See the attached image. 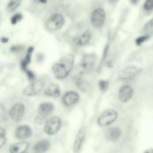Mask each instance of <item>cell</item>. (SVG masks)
Listing matches in <instances>:
<instances>
[{"label":"cell","mask_w":153,"mask_h":153,"mask_svg":"<svg viewBox=\"0 0 153 153\" xmlns=\"http://www.w3.org/2000/svg\"><path fill=\"white\" fill-rule=\"evenodd\" d=\"M74 61V57L71 54H66L61 58L52 68L55 77L58 79L65 78L73 68Z\"/></svg>","instance_id":"obj_1"},{"label":"cell","mask_w":153,"mask_h":153,"mask_svg":"<svg viewBox=\"0 0 153 153\" xmlns=\"http://www.w3.org/2000/svg\"><path fill=\"white\" fill-rule=\"evenodd\" d=\"M54 106L49 102H44L40 104L37 109V115L35 121L39 124H42L47 120L48 117L52 113Z\"/></svg>","instance_id":"obj_2"},{"label":"cell","mask_w":153,"mask_h":153,"mask_svg":"<svg viewBox=\"0 0 153 153\" xmlns=\"http://www.w3.org/2000/svg\"><path fill=\"white\" fill-rule=\"evenodd\" d=\"M142 69L134 65H129L120 70L117 77L120 80H126L131 78L141 73Z\"/></svg>","instance_id":"obj_3"},{"label":"cell","mask_w":153,"mask_h":153,"mask_svg":"<svg viewBox=\"0 0 153 153\" xmlns=\"http://www.w3.org/2000/svg\"><path fill=\"white\" fill-rule=\"evenodd\" d=\"M45 81L42 79H36L26 87L24 90V94L27 96L35 95L40 92L44 87Z\"/></svg>","instance_id":"obj_4"},{"label":"cell","mask_w":153,"mask_h":153,"mask_svg":"<svg viewBox=\"0 0 153 153\" xmlns=\"http://www.w3.org/2000/svg\"><path fill=\"white\" fill-rule=\"evenodd\" d=\"M117 117V114L115 111L109 109L103 112L99 116L97 123L100 126H106L114 121Z\"/></svg>","instance_id":"obj_5"},{"label":"cell","mask_w":153,"mask_h":153,"mask_svg":"<svg viewBox=\"0 0 153 153\" xmlns=\"http://www.w3.org/2000/svg\"><path fill=\"white\" fill-rule=\"evenodd\" d=\"M64 22V17L61 14L55 13L48 18L46 22V26L49 30H55L61 28Z\"/></svg>","instance_id":"obj_6"},{"label":"cell","mask_w":153,"mask_h":153,"mask_svg":"<svg viewBox=\"0 0 153 153\" xmlns=\"http://www.w3.org/2000/svg\"><path fill=\"white\" fill-rule=\"evenodd\" d=\"M24 104L21 102L14 104L11 108L9 112L10 118L13 121L18 122L22 118L25 111Z\"/></svg>","instance_id":"obj_7"},{"label":"cell","mask_w":153,"mask_h":153,"mask_svg":"<svg viewBox=\"0 0 153 153\" xmlns=\"http://www.w3.org/2000/svg\"><path fill=\"white\" fill-rule=\"evenodd\" d=\"M105 17V11L99 8L95 9L92 13L90 18L91 25L94 27H98L103 24Z\"/></svg>","instance_id":"obj_8"},{"label":"cell","mask_w":153,"mask_h":153,"mask_svg":"<svg viewBox=\"0 0 153 153\" xmlns=\"http://www.w3.org/2000/svg\"><path fill=\"white\" fill-rule=\"evenodd\" d=\"M61 123V120L59 117L57 116L53 117L46 123L45 127V131L48 134H53L59 130Z\"/></svg>","instance_id":"obj_9"},{"label":"cell","mask_w":153,"mask_h":153,"mask_svg":"<svg viewBox=\"0 0 153 153\" xmlns=\"http://www.w3.org/2000/svg\"><path fill=\"white\" fill-rule=\"evenodd\" d=\"M79 99L78 93L74 91H69L65 93L61 98L63 105L66 107L71 106L76 104Z\"/></svg>","instance_id":"obj_10"},{"label":"cell","mask_w":153,"mask_h":153,"mask_svg":"<svg viewBox=\"0 0 153 153\" xmlns=\"http://www.w3.org/2000/svg\"><path fill=\"white\" fill-rule=\"evenodd\" d=\"M95 56L93 53L85 55L80 64L85 73H88L93 69L95 63Z\"/></svg>","instance_id":"obj_11"},{"label":"cell","mask_w":153,"mask_h":153,"mask_svg":"<svg viewBox=\"0 0 153 153\" xmlns=\"http://www.w3.org/2000/svg\"><path fill=\"white\" fill-rule=\"evenodd\" d=\"M133 93V89L131 85H124L119 89L118 96L119 99L122 102H127L131 98Z\"/></svg>","instance_id":"obj_12"},{"label":"cell","mask_w":153,"mask_h":153,"mask_svg":"<svg viewBox=\"0 0 153 153\" xmlns=\"http://www.w3.org/2000/svg\"><path fill=\"white\" fill-rule=\"evenodd\" d=\"M32 133V130L29 126L23 125L17 128L15 131V135L17 139L23 140L30 137Z\"/></svg>","instance_id":"obj_13"},{"label":"cell","mask_w":153,"mask_h":153,"mask_svg":"<svg viewBox=\"0 0 153 153\" xmlns=\"http://www.w3.org/2000/svg\"><path fill=\"white\" fill-rule=\"evenodd\" d=\"M44 93L46 96L56 98L60 96V91L58 85L51 83L45 88Z\"/></svg>","instance_id":"obj_14"},{"label":"cell","mask_w":153,"mask_h":153,"mask_svg":"<svg viewBox=\"0 0 153 153\" xmlns=\"http://www.w3.org/2000/svg\"><path fill=\"white\" fill-rule=\"evenodd\" d=\"M29 146L28 143L26 142H19L11 145L10 148L11 153H23Z\"/></svg>","instance_id":"obj_15"},{"label":"cell","mask_w":153,"mask_h":153,"mask_svg":"<svg viewBox=\"0 0 153 153\" xmlns=\"http://www.w3.org/2000/svg\"><path fill=\"white\" fill-rule=\"evenodd\" d=\"M121 134V131L119 128L113 127L109 128L106 131L105 137L109 140L115 141L119 138Z\"/></svg>","instance_id":"obj_16"},{"label":"cell","mask_w":153,"mask_h":153,"mask_svg":"<svg viewBox=\"0 0 153 153\" xmlns=\"http://www.w3.org/2000/svg\"><path fill=\"white\" fill-rule=\"evenodd\" d=\"M50 146L49 142L46 140H43L37 142L33 147L34 153H44L49 149Z\"/></svg>","instance_id":"obj_17"},{"label":"cell","mask_w":153,"mask_h":153,"mask_svg":"<svg viewBox=\"0 0 153 153\" xmlns=\"http://www.w3.org/2000/svg\"><path fill=\"white\" fill-rule=\"evenodd\" d=\"M75 84L78 88L83 92H87L88 90V82L82 77H77L73 79Z\"/></svg>","instance_id":"obj_18"},{"label":"cell","mask_w":153,"mask_h":153,"mask_svg":"<svg viewBox=\"0 0 153 153\" xmlns=\"http://www.w3.org/2000/svg\"><path fill=\"white\" fill-rule=\"evenodd\" d=\"M85 132V128L83 127L79 131L75 140L74 146V149L75 152L77 151L80 149Z\"/></svg>","instance_id":"obj_19"},{"label":"cell","mask_w":153,"mask_h":153,"mask_svg":"<svg viewBox=\"0 0 153 153\" xmlns=\"http://www.w3.org/2000/svg\"><path fill=\"white\" fill-rule=\"evenodd\" d=\"M91 37V33L88 30L84 32L81 35L79 39V43L82 46L87 45L90 41Z\"/></svg>","instance_id":"obj_20"},{"label":"cell","mask_w":153,"mask_h":153,"mask_svg":"<svg viewBox=\"0 0 153 153\" xmlns=\"http://www.w3.org/2000/svg\"><path fill=\"white\" fill-rule=\"evenodd\" d=\"M31 53H27L24 60L22 61L21 63L22 69L25 71L27 69V66L31 62Z\"/></svg>","instance_id":"obj_21"},{"label":"cell","mask_w":153,"mask_h":153,"mask_svg":"<svg viewBox=\"0 0 153 153\" xmlns=\"http://www.w3.org/2000/svg\"><path fill=\"white\" fill-rule=\"evenodd\" d=\"M6 139L5 131L3 128L0 127V148L5 144Z\"/></svg>","instance_id":"obj_22"},{"label":"cell","mask_w":153,"mask_h":153,"mask_svg":"<svg viewBox=\"0 0 153 153\" xmlns=\"http://www.w3.org/2000/svg\"><path fill=\"white\" fill-rule=\"evenodd\" d=\"M21 1V0L11 1L8 5V9L10 11L14 10L19 5Z\"/></svg>","instance_id":"obj_23"},{"label":"cell","mask_w":153,"mask_h":153,"mask_svg":"<svg viewBox=\"0 0 153 153\" xmlns=\"http://www.w3.org/2000/svg\"><path fill=\"white\" fill-rule=\"evenodd\" d=\"M98 85L100 90L102 92H104L108 88V82L107 80H100L98 82Z\"/></svg>","instance_id":"obj_24"},{"label":"cell","mask_w":153,"mask_h":153,"mask_svg":"<svg viewBox=\"0 0 153 153\" xmlns=\"http://www.w3.org/2000/svg\"><path fill=\"white\" fill-rule=\"evenodd\" d=\"M144 8L146 10H150L152 9L153 0H148L146 1L144 5Z\"/></svg>","instance_id":"obj_25"},{"label":"cell","mask_w":153,"mask_h":153,"mask_svg":"<svg viewBox=\"0 0 153 153\" xmlns=\"http://www.w3.org/2000/svg\"><path fill=\"white\" fill-rule=\"evenodd\" d=\"M22 18V14L18 13L14 15L11 18V22L13 25L15 24L18 21L21 20Z\"/></svg>","instance_id":"obj_26"},{"label":"cell","mask_w":153,"mask_h":153,"mask_svg":"<svg viewBox=\"0 0 153 153\" xmlns=\"http://www.w3.org/2000/svg\"><path fill=\"white\" fill-rule=\"evenodd\" d=\"M29 80L32 82L36 80V76L32 71L27 70L25 72Z\"/></svg>","instance_id":"obj_27"},{"label":"cell","mask_w":153,"mask_h":153,"mask_svg":"<svg viewBox=\"0 0 153 153\" xmlns=\"http://www.w3.org/2000/svg\"><path fill=\"white\" fill-rule=\"evenodd\" d=\"M149 36L148 35L142 36L137 38L135 42L137 45H140L143 42L149 38Z\"/></svg>","instance_id":"obj_28"},{"label":"cell","mask_w":153,"mask_h":153,"mask_svg":"<svg viewBox=\"0 0 153 153\" xmlns=\"http://www.w3.org/2000/svg\"><path fill=\"white\" fill-rule=\"evenodd\" d=\"M153 19L150 20L144 26V29L146 31H150L151 29L152 30Z\"/></svg>","instance_id":"obj_29"},{"label":"cell","mask_w":153,"mask_h":153,"mask_svg":"<svg viewBox=\"0 0 153 153\" xmlns=\"http://www.w3.org/2000/svg\"><path fill=\"white\" fill-rule=\"evenodd\" d=\"M5 118L4 106L0 105V121L4 120Z\"/></svg>","instance_id":"obj_30"},{"label":"cell","mask_w":153,"mask_h":153,"mask_svg":"<svg viewBox=\"0 0 153 153\" xmlns=\"http://www.w3.org/2000/svg\"><path fill=\"white\" fill-rule=\"evenodd\" d=\"M23 47L21 45L15 46L12 47L10 50L12 52H16L21 50Z\"/></svg>","instance_id":"obj_31"},{"label":"cell","mask_w":153,"mask_h":153,"mask_svg":"<svg viewBox=\"0 0 153 153\" xmlns=\"http://www.w3.org/2000/svg\"><path fill=\"white\" fill-rule=\"evenodd\" d=\"M44 56L41 53H39L37 56V59L38 62H42L44 59Z\"/></svg>","instance_id":"obj_32"},{"label":"cell","mask_w":153,"mask_h":153,"mask_svg":"<svg viewBox=\"0 0 153 153\" xmlns=\"http://www.w3.org/2000/svg\"><path fill=\"white\" fill-rule=\"evenodd\" d=\"M9 39L8 38L2 37L1 39V41L4 43H5L7 42L8 41Z\"/></svg>","instance_id":"obj_33"},{"label":"cell","mask_w":153,"mask_h":153,"mask_svg":"<svg viewBox=\"0 0 153 153\" xmlns=\"http://www.w3.org/2000/svg\"><path fill=\"white\" fill-rule=\"evenodd\" d=\"M34 47L32 46L29 47L27 49V53H31L34 50Z\"/></svg>","instance_id":"obj_34"},{"label":"cell","mask_w":153,"mask_h":153,"mask_svg":"<svg viewBox=\"0 0 153 153\" xmlns=\"http://www.w3.org/2000/svg\"><path fill=\"white\" fill-rule=\"evenodd\" d=\"M143 153H153L152 149L148 150L144 152Z\"/></svg>","instance_id":"obj_35"},{"label":"cell","mask_w":153,"mask_h":153,"mask_svg":"<svg viewBox=\"0 0 153 153\" xmlns=\"http://www.w3.org/2000/svg\"><path fill=\"white\" fill-rule=\"evenodd\" d=\"M107 66L108 67H112V64L111 62H110V61H108V62H107Z\"/></svg>","instance_id":"obj_36"},{"label":"cell","mask_w":153,"mask_h":153,"mask_svg":"<svg viewBox=\"0 0 153 153\" xmlns=\"http://www.w3.org/2000/svg\"><path fill=\"white\" fill-rule=\"evenodd\" d=\"M138 1L137 0H131V2L133 4H137V2Z\"/></svg>","instance_id":"obj_37"},{"label":"cell","mask_w":153,"mask_h":153,"mask_svg":"<svg viewBox=\"0 0 153 153\" xmlns=\"http://www.w3.org/2000/svg\"><path fill=\"white\" fill-rule=\"evenodd\" d=\"M39 1L41 2V3H45L47 1L46 0H39Z\"/></svg>","instance_id":"obj_38"}]
</instances>
